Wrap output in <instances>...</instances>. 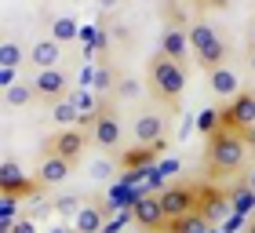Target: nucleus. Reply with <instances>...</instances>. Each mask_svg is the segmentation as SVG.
<instances>
[{
  "instance_id": "nucleus-25",
  "label": "nucleus",
  "mask_w": 255,
  "mask_h": 233,
  "mask_svg": "<svg viewBox=\"0 0 255 233\" xmlns=\"http://www.w3.org/2000/svg\"><path fill=\"white\" fill-rule=\"evenodd\" d=\"M223 113H215V110H201V116H197V127H201L204 135H215V131H223Z\"/></svg>"
},
{
  "instance_id": "nucleus-30",
  "label": "nucleus",
  "mask_w": 255,
  "mask_h": 233,
  "mask_svg": "<svg viewBox=\"0 0 255 233\" xmlns=\"http://www.w3.org/2000/svg\"><path fill=\"white\" fill-rule=\"evenodd\" d=\"M11 233H37V226H33V219H18V223L11 226Z\"/></svg>"
},
{
  "instance_id": "nucleus-6",
  "label": "nucleus",
  "mask_w": 255,
  "mask_h": 233,
  "mask_svg": "<svg viewBox=\"0 0 255 233\" xmlns=\"http://www.w3.org/2000/svg\"><path fill=\"white\" fill-rule=\"evenodd\" d=\"M0 193L29 197V193H37V182H29V179H26V171L18 168V160L4 157V164H0Z\"/></svg>"
},
{
  "instance_id": "nucleus-19",
  "label": "nucleus",
  "mask_w": 255,
  "mask_h": 233,
  "mask_svg": "<svg viewBox=\"0 0 255 233\" xmlns=\"http://www.w3.org/2000/svg\"><path fill=\"white\" fill-rule=\"evenodd\" d=\"M51 116L59 120L62 127H73V124H80V110H77V102L73 99H59V102H51Z\"/></svg>"
},
{
  "instance_id": "nucleus-9",
  "label": "nucleus",
  "mask_w": 255,
  "mask_h": 233,
  "mask_svg": "<svg viewBox=\"0 0 255 233\" xmlns=\"http://www.w3.org/2000/svg\"><path fill=\"white\" fill-rule=\"evenodd\" d=\"M131 215H135V223L142 226V230H157L160 223H164V208H160V197H135L131 201Z\"/></svg>"
},
{
  "instance_id": "nucleus-21",
  "label": "nucleus",
  "mask_w": 255,
  "mask_h": 233,
  "mask_svg": "<svg viewBox=\"0 0 255 233\" xmlns=\"http://www.w3.org/2000/svg\"><path fill=\"white\" fill-rule=\"evenodd\" d=\"M51 33H55V40H59V44H69V40L80 37V26H77L73 15H59V18L51 22Z\"/></svg>"
},
{
  "instance_id": "nucleus-26",
  "label": "nucleus",
  "mask_w": 255,
  "mask_h": 233,
  "mask_svg": "<svg viewBox=\"0 0 255 233\" xmlns=\"http://www.w3.org/2000/svg\"><path fill=\"white\" fill-rule=\"evenodd\" d=\"M55 212H59V215H69V219H73L77 212H80V208H84V204H80V197H73V193H66V197H55Z\"/></svg>"
},
{
  "instance_id": "nucleus-16",
  "label": "nucleus",
  "mask_w": 255,
  "mask_h": 233,
  "mask_svg": "<svg viewBox=\"0 0 255 233\" xmlns=\"http://www.w3.org/2000/svg\"><path fill=\"white\" fill-rule=\"evenodd\" d=\"M73 230H77V233H102V230H106V215H102V208L84 204V208L73 215Z\"/></svg>"
},
{
  "instance_id": "nucleus-18",
  "label": "nucleus",
  "mask_w": 255,
  "mask_h": 233,
  "mask_svg": "<svg viewBox=\"0 0 255 233\" xmlns=\"http://www.w3.org/2000/svg\"><path fill=\"white\" fill-rule=\"evenodd\" d=\"M168 233H212V223H208V219H204L201 212H190V215L175 219Z\"/></svg>"
},
{
  "instance_id": "nucleus-13",
  "label": "nucleus",
  "mask_w": 255,
  "mask_h": 233,
  "mask_svg": "<svg viewBox=\"0 0 255 233\" xmlns=\"http://www.w3.org/2000/svg\"><path fill=\"white\" fill-rule=\"evenodd\" d=\"M131 131H135V142H138V146H157L160 138H164V120H160L157 113H142V116L135 120Z\"/></svg>"
},
{
  "instance_id": "nucleus-2",
  "label": "nucleus",
  "mask_w": 255,
  "mask_h": 233,
  "mask_svg": "<svg viewBox=\"0 0 255 233\" xmlns=\"http://www.w3.org/2000/svg\"><path fill=\"white\" fill-rule=\"evenodd\" d=\"M149 88L157 91V99L175 102L182 91H186V69L179 62H171V58H164V55H157L153 62H149Z\"/></svg>"
},
{
  "instance_id": "nucleus-32",
  "label": "nucleus",
  "mask_w": 255,
  "mask_h": 233,
  "mask_svg": "<svg viewBox=\"0 0 255 233\" xmlns=\"http://www.w3.org/2000/svg\"><path fill=\"white\" fill-rule=\"evenodd\" d=\"M48 233H77V230H73V226H51Z\"/></svg>"
},
{
  "instance_id": "nucleus-7",
  "label": "nucleus",
  "mask_w": 255,
  "mask_h": 233,
  "mask_svg": "<svg viewBox=\"0 0 255 233\" xmlns=\"http://www.w3.org/2000/svg\"><path fill=\"white\" fill-rule=\"evenodd\" d=\"M33 88H37V99H44V102H59L69 95V80L62 69H40L33 77Z\"/></svg>"
},
{
  "instance_id": "nucleus-20",
  "label": "nucleus",
  "mask_w": 255,
  "mask_h": 233,
  "mask_svg": "<svg viewBox=\"0 0 255 233\" xmlns=\"http://www.w3.org/2000/svg\"><path fill=\"white\" fill-rule=\"evenodd\" d=\"M197 55V62H201V69H219L223 66V58H226V44L223 40H215V44H208V48H201V51H193Z\"/></svg>"
},
{
  "instance_id": "nucleus-1",
  "label": "nucleus",
  "mask_w": 255,
  "mask_h": 233,
  "mask_svg": "<svg viewBox=\"0 0 255 233\" xmlns=\"http://www.w3.org/2000/svg\"><path fill=\"white\" fill-rule=\"evenodd\" d=\"M204 157H208V168H212V175L241 171V164H245V157H248V135L223 127V131H215L212 138H208Z\"/></svg>"
},
{
  "instance_id": "nucleus-11",
  "label": "nucleus",
  "mask_w": 255,
  "mask_h": 233,
  "mask_svg": "<svg viewBox=\"0 0 255 233\" xmlns=\"http://www.w3.org/2000/svg\"><path fill=\"white\" fill-rule=\"evenodd\" d=\"M160 55L171 58V62H186V55H190V33H182V29H164L160 33Z\"/></svg>"
},
{
  "instance_id": "nucleus-24",
  "label": "nucleus",
  "mask_w": 255,
  "mask_h": 233,
  "mask_svg": "<svg viewBox=\"0 0 255 233\" xmlns=\"http://www.w3.org/2000/svg\"><path fill=\"white\" fill-rule=\"evenodd\" d=\"M0 66H7V69H18V66H22V48H18L11 37L0 44Z\"/></svg>"
},
{
  "instance_id": "nucleus-15",
  "label": "nucleus",
  "mask_w": 255,
  "mask_h": 233,
  "mask_svg": "<svg viewBox=\"0 0 255 233\" xmlns=\"http://www.w3.org/2000/svg\"><path fill=\"white\" fill-rule=\"evenodd\" d=\"M69 171H73L69 160H62V157H44L40 168H37V182L40 186H59V182L69 179Z\"/></svg>"
},
{
  "instance_id": "nucleus-4",
  "label": "nucleus",
  "mask_w": 255,
  "mask_h": 233,
  "mask_svg": "<svg viewBox=\"0 0 255 233\" xmlns=\"http://www.w3.org/2000/svg\"><path fill=\"white\" fill-rule=\"evenodd\" d=\"M197 193L201 190H193V186H171V190L160 193V208H164V219H182V215H190L197 212Z\"/></svg>"
},
{
  "instance_id": "nucleus-35",
  "label": "nucleus",
  "mask_w": 255,
  "mask_h": 233,
  "mask_svg": "<svg viewBox=\"0 0 255 233\" xmlns=\"http://www.w3.org/2000/svg\"><path fill=\"white\" fill-rule=\"evenodd\" d=\"M248 233H255V219H252V223H248Z\"/></svg>"
},
{
  "instance_id": "nucleus-36",
  "label": "nucleus",
  "mask_w": 255,
  "mask_h": 233,
  "mask_svg": "<svg viewBox=\"0 0 255 233\" xmlns=\"http://www.w3.org/2000/svg\"><path fill=\"white\" fill-rule=\"evenodd\" d=\"M252 66H255V51H252Z\"/></svg>"
},
{
  "instance_id": "nucleus-27",
  "label": "nucleus",
  "mask_w": 255,
  "mask_h": 233,
  "mask_svg": "<svg viewBox=\"0 0 255 233\" xmlns=\"http://www.w3.org/2000/svg\"><path fill=\"white\" fill-rule=\"evenodd\" d=\"M138 91H142V88H138L135 77H121V84H117V95L121 99H138Z\"/></svg>"
},
{
  "instance_id": "nucleus-22",
  "label": "nucleus",
  "mask_w": 255,
  "mask_h": 233,
  "mask_svg": "<svg viewBox=\"0 0 255 233\" xmlns=\"http://www.w3.org/2000/svg\"><path fill=\"white\" fill-rule=\"evenodd\" d=\"M4 102L7 106H29V102H37V88L33 84H15L4 91Z\"/></svg>"
},
{
  "instance_id": "nucleus-29",
  "label": "nucleus",
  "mask_w": 255,
  "mask_h": 233,
  "mask_svg": "<svg viewBox=\"0 0 255 233\" xmlns=\"http://www.w3.org/2000/svg\"><path fill=\"white\" fill-rule=\"evenodd\" d=\"M15 84H18V80H15V69H7V66H0V88H4V91H7V88H15Z\"/></svg>"
},
{
  "instance_id": "nucleus-12",
  "label": "nucleus",
  "mask_w": 255,
  "mask_h": 233,
  "mask_svg": "<svg viewBox=\"0 0 255 233\" xmlns=\"http://www.w3.org/2000/svg\"><path fill=\"white\" fill-rule=\"evenodd\" d=\"M84 146H88V135L84 131H77V127H66L62 135H55V157H62V160H73L84 153Z\"/></svg>"
},
{
  "instance_id": "nucleus-14",
  "label": "nucleus",
  "mask_w": 255,
  "mask_h": 233,
  "mask_svg": "<svg viewBox=\"0 0 255 233\" xmlns=\"http://www.w3.org/2000/svg\"><path fill=\"white\" fill-rule=\"evenodd\" d=\"M59 58H62V44L55 40V37L37 40V44H33V51H29V62L37 66V69H59V66H55Z\"/></svg>"
},
{
  "instance_id": "nucleus-17",
  "label": "nucleus",
  "mask_w": 255,
  "mask_h": 233,
  "mask_svg": "<svg viewBox=\"0 0 255 233\" xmlns=\"http://www.w3.org/2000/svg\"><path fill=\"white\" fill-rule=\"evenodd\" d=\"M230 208H234V215H245V219L255 212V190L248 182H241V186L230 190Z\"/></svg>"
},
{
  "instance_id": "nucleus-34",
  "label": "nucleus",
  "mask_w": 255,
  "mask_h": 233,
  "mask_svg": "<svg viewBox=\"0 0 255 233\" xmlns=\"http://www.w3.org/2000/svg\"><path fill=\"white\" fill-rule=\"evenodd\" d=\"M252 51H255V26H252Z\"/></svg>"
},
{
  "instance_id": "nucleus-3",
  "label": "nucleus",
  "mask_w": 255,
  "mask_h": 233,
  "mask_svg": "<svg viewBox=\"0 0 255 233\" xmlns=\"http://www.w3.org/2000/svg\"><path fill=\"white\" fill-rule=\"evenodd\" d=\"M197 212H201L208 223H226L230 215H234V208H230V193L215 190V186H201V193H197Z\"/></svg>"
},
{
  "instance_id": "nucleus-5",
  "label": "nucleus",
  "mask_w": 255,
  "mask_h": 233,
  "mask_svg": "<svg viewBox=\"0 0 255 233\" xmlns=\"http://www.w3.org/2000/svg\"><path fill=\"white\" fill-rule=\"evenodd\" d=\"M252 124H255V95L252 91H241L223 110V127H230V131H248Z\"/></svg>"
},
{
  "instance_id": "nucleus-33",
  "label": "nucleus",
  "mask_w": 255,
  "mask_h": 233,
  "mask_svg": "<svg viewBox=\"0 0 255 233\" xmlns=\"http://www.w3.org/2000/svg\"><path fill=\"white\" fill-rule=\"evenodd\" d=\"M248 186H252V190H255V171H252V175H248Z\"/></svg>"
},
{
  "instance_id": "nucleus-10",
  "label": "nucleus",
  "mask_w": 255,
  "mask_h": 233,
  "mask_svg": "<svg viewBox=\"0 0 255 233\" xmlns=\"http://www.w3.org/2000/svg\"><path fill=\"white\" fill-rule=\"evenodd\" d=\"M208 84H212V95H219V99H230V102H234V99L241 95V77H237L230 66L212 69V73H208Z\"/></svg>"
},
{
  "instance_id": "nucleus-28",
  "label": "nucleus",
  "mask_w": 255,
  "mask_h": 233,
  "mask_svg": "<svg viewBox=\"0 0 255 233\" xmlns=\"http://www.w3.org/2000/svg\"><path fill=\"white\" fill-rule=\"evenodd\" d=\"M157 149H160V146H157ZM157 149H142V153H128V157H124V164H128V168H135V164H149Z\"/></svg>"
},
{
  "instance_id": "nucleus-31",
  "label": "nucleus",
  "mask_w": 255,
  "mask_h": 233,
  "mask_svg": "<svg viewBox=\"0 0 255 233\" xmlns=\"http://www.w3.org/2000/svg\"><path fill=\"white\" fill-rule=\"evenodd\" d=\"M241 223H245V215H230L223 226H226V233H234V230H241Z\"/></svg>"
},
{
  "instance_id": "nucleus-23",
  "label": "nucleus",
  "mask_w": 255,
  "mask_h": 233,
  "mask_svg": "<svg viewBox=\"0 0 255 233\" xmlns=\"http://www.w3.org/2000/svg\"><path fill=\"white\" fill-rule=\"evenodd\" d=\"M219 37H215V29L208 26V22H193L190 26V48L193 51H201V48H208V44H215Z\"/></svg>"
},
{
  "instance_id": "nucleus-8",
  "label": "nucleus",
  "mask_w": 255,
  "mask_h": 233,
  "mask_svg": "<svg viewBox=\"0 0 255 233\" xmlns=\"http://www.w3.org/2000/svg\"><path fill=\"white\" fill-rule=\"evenodd\" d=\"M91 142L102 146V149H117L121 146V120H117V113L102 110V116L95 120V127H91Z\"/></svg>"
}]
</instances>
